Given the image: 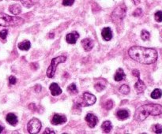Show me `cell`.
<instances>
[{
  "label": "cell",
  "mask_w": 162,
  "mask_h": 134,
  "mask_svg": "<svg viewBox=\"0 0 162 134\" xmlns=\"http://www.w3.org/2000/svg\"><path fill=\"white\" fill-rule=\"evenodd\" d=\"M128 55L133 60L145 65L154 63L157 61L158 55L153 48H143L139 46H134L130 48Z\"/></svg>",
  "instance_id": "obj_1"
},
{
  "label": "cell",
  "mask_w": 162,
  "mask_h": 134,
  "mask_svg": "<svg viewBox=\"0 0 162 134\" xmlns=\"http://www.w3.org/2000/svg\"><path fill=\"white\" fill-rule=\"evenodd\" d=\"M162 114V106L160 104H145L136 109L134 112V118L138 121H144L149 115L157 116Z\"/></svg>",
  "instance_id": "obj_2"
},
{
  "label": "cell",
  "mask_w": 162,
  "mask_h": 134,
  "mask_svg": "<svg viewBox=\"0 0 162 134\" xmlns=\"http://www.w3.org/2000/svg\"><path fill=\"white\" fill-rule=\"evenodd\" d=\"M25 22L24 19L19 17H11L4 13H0V26H18Z\"/></svg>",
  "instance_id": "obj_3"
},
{
  "label": "cell",
  "mask_w": 162,
  "mask_h": 134,
  "mask_svg": "<svg viewBox=\"0 0 162 134\" xmlns=\"http://www.w3.org/2000/svg\"><path fill=\"white\" fill-rule=\"evenodd\" d=\"M66 60V56L64 55H61V56H58V57H56V58H52V60L51 62V64H50V66L47 69V76L49 78H52L54 76H55V74H56V68H57V66H58L59 63H64L65 62Z\"/></svg>",
  "instance_id": "obj_4"
},
{
  "label": "cell",
  "mask_w": 162,
  "mask_h": 134,
  "mask_svg": "<svg viewBox=\"0 0 162 134\" xmlns=\"http://www.w3.org/2000/svg\"><path fill=\"white\" fill-rule=\"evenodd\" d=\"M126 13H127V7L124 5L119 6L116 8L114 11L112 12L111 18L115 22H117L123 19L124 17L126 16Z\"/></svg>",
  "instance_id": "obj_5"
},
{
  "label": "cell",
  "mask_w": 162,
  "mask_h": 134,
  "mask_svg": "<svg viewBox=\"0 0 162 134\" xmlns=\"http://www.w3.org/2000/svg\"><path fill=\"white\" fill-rule=\"evenodd\" d=\"M41 126H42V125H41V121L38 118H34L29 121L28 125H27V129H28V132L29 133L36 134L40 132Z\"/></svg>",
  "instance_id": "obj_6"
},
{
  "label": "cell",
  "mask_w": 162,
  "mask_h": 134,
  "mask_svg": "<svg viewBox=\"0 0 162 134\" xmlns=\"http://www.w3.org/2000/svg\"><path fill=\"white\" fill-rule=\"evenodd\" d=\"M96 101V96L89 92H85L82 96V104L83 106H91L93 105Z\"/></svg>",
  "instance_id": "obj_7"
},
{
  "label": "cell",
  "mask_w": 162,
  "mask_h": 134,
  "mask_svg": "<svg viewBox=\"0 0 162 134\" xmlns=\"http://www.w3.org/2000/svg\"><path fill=\"white\" fill-rule=\"evenodd\" d=\"M86 121L90 128H94L98 123V118L93 114H88L86 116Z\"/></svg>",
  "instance_id": "obj_8"
},
{
  "label": "cell",
  "mask_w": 162,
  "mask_h": 134,
  "mask_svg": "<svg viewBox=\"0 0 162 134\" xmlns=\"http://www.w3.org/2000/svg\"><path fill=\"white\" fill-rule=\"evenodd\" d=\"M79 38V34L76 31H73L71 33H68L66 36V42L70 44H74Z\"/></svg>",
  "instance_id": "obj_9"
},
{
  "label": "cell",
  "mask_w": 162,
  "mask_h": 134,
  "mask_svg": "<svg viewBox=\"0 0 162 134\" xmlns=\"http://www.w3.org/2000/svg\"><path fill=\"white\" fill-rule=\"evenodd\" d=\"M66 121V116H64L63 114H54L53 117H52V119H51V123L53 125H62L65 123Z\"/></svg>",
  "instance_id": "obj_10"
},
{
  "label": "cell",
  "mask_w": 162,
  "mask_h": 134,
  "mask_svg": "<svg viewBox=\"0 0 162 134\" xmlns=\"http://www.w3.org/2000/svg\"><path fill=\"white\" fill-rule=\"evenodd\" d=\"M81 45L86 51H90L93 48V41L91 39L86 38L81 40Z\"/></svg>",
  "instance_id": "obj_11"
},
{
  "label": "cell",
  "mask_w": 162,
  "mask_h": 134,
  "mask_svg": "<svg viewBox=\"0 0 162 134\" xmlns=\"http://www.w3.org/2000/svg\"><path fill=\"white\" fill-rule=\"evenodd\" d=\"M49 89H50V91H51V95L53 96H59V95L62 94V92H63L60 87L59 86L58 84L56 83L51 84V85L49 86Z\"/></svg>",
  "instance_id": "obj_12"
},
{
  "label": "cell",
  "mask_w": 162,
  "mask_h": 134,
  "mask_svg": "<svg viewBox=\"0 0 162 134\" xmlns=\"http://www.w3.org/2000/svg\"><path fill=\"white\" fill-rule=\"evenodd\" d=\"M101 35L102 38L104 39L105 41L111 40V38H112V32H111V28L109 27L103 28L101 32Z\"/></svg>",
  "instance_id": "obj_13"
},
{
  "label": "cell",
  "mask_w": 162,
  "mask_h": 134,
  "mask_svg": "<svg viewBox=\"0 0 162 134\" xmlns=\"http://www.w3.org/2000/svg\"><path fill=\"white\" fill-rule=\"evenodd\" d=\"M146 84H144V82L140 79V77L138 78V81L136 82V84H134V89L137 91L138 93H142V91H144L146 89Z\"/></svg>",
  "instance_id": "obj_14"
},
{
  "label": "cell",
  "mask_w": 162,
  "mask_h": 134,
  "mask_svg": "<svg viewBox=\"0 0 162 134\" xmlns=\"http://www.w3.org/2000/svg\"><path fill=\"white\" fill-rule=\"evenodd\" d=\"M6 121L8 123L11 125H13V126H15L16 125L18 124V118L13 113H9L6 115Z\"/></svg>",
  "instance_id": "obj_15"
},
{
  "label": "cell",
  "mask_w": 162,
  "mask_h": 134,
  "mask_svg": "<svg viewBox=\"0 0 162 134\" xmlns=\"http://www.w3.org/2000/svg\"><path fill=\"white\" fill-rule=\"evenodd\" d=\"M126 77V75L124 74L123 69L122 68H119L117 69V71L116 72V74H115L114 76V80L116 81H123L124 78Z\"/></svg>",
  "instance_id": "obj_16"
},
{
  "label": "cell",
  "mask_w": 162,
  "mask_h": 134,
  "mask_svg": "<svg viewBox=\"0 0 162 134\" xmlns=\"http://www.w3.org/2000/svg\"><path fill=\"white\" fill-rule=\"evenodd\" d=\"M9 10H10V13H13L14 15H18L21 12V7L18 4H14L9 7Z\"/></svg>",
  "instance_id": "obj_17"
},
{
  "label": "cell",
  "mask_w": 162,
  "mask_h": 134,
  "mask_svg": "<svg viewBox=\"0 0 162 134\" xmlns=\"http://www.w3.org/2000/svg\"><path fill=\"white\" fill-rule=\"evenodd\" d=\"M117 118L119 119V120H125L129 118V112L127 111V110H120L116 113Z\"/></svg>",
  "instance_id": "obj_18"
},
{
  "label": "cell",
  "mask_w": 162,
  "mask_h": 134,
  "mask_svg": "<svg viewBox=\"0 0 162 134\" xmlns=\"http://www.w3.org/2000/svg\"><path fill=\"white\" fill-rule=\"evenodd\" d=\"M18 48L21 51H29L31 47V43L29 40H25L18 43Z\"/></svg>",
  "instance_id": "obj_19"
},
{
  "label": "cell",
  "mask_w": 162,
  "mask_h": 134,
  "mask_svg": "<svg viewBox=\"0 0 162 134\" xmlns=\"http://www.w3.org/2000/svg\"><path fill=\"white\" fill-rule=\"evenodd\" d=\"M101 128L102 129L104 130V133H110L112 129V125H111V123L110 121H104L101 125Z\"/></svg>",
  "instance_id": "obj_20"
},
{
  "label": "cell",
  "mask_w": 162,
  "mask_h": 134,
  "mask_svg": "<svg viewBox=\"0 0 162 134\" xmlns=\"http://www.w3.org/2000/svg\"><path fill=\"white\" fill-rule=\"evenodd\" d=\"M161 96H162V91L159 89H154V90L153 91L152 93H151V98L154 99H160V98L161 97Z\"/></svg>",
  "instance_id": "obj_21"
},
{
  "label": "cell",
  "mask_w": 162,
  "mask_h": 134,
  "mask_svg": "<svg viewBox=\"0 0 162 134\" xmlns=\"http://www.w3.org/2000/svg\"><path fill=\"white\" fill-rule=\"evenodd\" d=\"M67 91H68L71 94H72V95H74V94L78 93V89H77L76 84L74 83L70 84L68 86V88H67Z\"/></svg>",
  "instance_id": "obj_22"
},
{
  "label": "cell",
  "mask_w": 162,
  "mask_h": 134,
  "mask_svg": "<svg viewBox=\"0 0 162 134\" xmlns=\"http://www.w3.org/2000/svg\"><path fill=\"white\" fill-rule=\"evenodd\" d=\"M141 38H142V40H148L150 38V33L146 30H142L141 32Z\"/></svg>",
  "instance_id": "obj_23"
},
{
  "label": "cell",
  "mask_w": 162,
  "mask_h": 134,
  "mask_svg": "<svg viewBox=\"0 0 162 134\" xmlns=\"http://www.w3.org/2000/svg\"><path fill=\"white\" fill-rule=\"evenodd\" d=\"M119 90L122 94H123V95H127V94L130 92V87L128 86V85L123 84V85H122V86L119 88Z\"/></svg>",
  "instance_id": "obj_24"
},
{
  "label": "cell",
  "mask_w": 162,
  "mask_h": 134,
  "mask_svg": "<svg viewBox=\"0 0 162 134\" xmlns=\"http://www.w3.org/2000/svg\"><path fill=\"white\" fill-rule=\"evenodd\" d=\"M94 88H95V89H96L97 91H101L105 89V84H102L101 82H98V83L95 84Z\"/></svg>",
  "instance_id": "obj_25"
},
{
  "label": "cell",
  "mask_w": 162,
  "mask_h": 134,
  "mask_svg": "<svg viewBox=\"0 0 162 134\" xmlns=\"http://www.w3.org/2000/svg\"><path fill=\"white\" fill-rule=\"evenodd\" d=\"M153 131L156 133H162V126L160 124H157L153 127Z\"/></svg>",
  "instance_id": "obj_26"
},
{
  "label": "cell",
  "mask_w": 162,
  "mask_h": 134,
  "mask_svg": "<svg viewBox=\"0 0 162 134\" xmlns=\"http://www.w3.org/2000/svg\"><path fill=\"white\" fill-rule=\"evenodd\" d=\"M154 18H155V20L157 21V22H161L162 21V11H157V13H155Z\"/></svg>",
  "instance_id": "obj_27"
},
{
  "label": "cell",
  "mask_w": 162,
  "mask_h": 134,
  "mask_svg": "<svg viewBox=\"0 0 162 134\" xmlns=\"http://www.w3.org/2000/svg\"><path fill=\"white\" fill-rule=\"evenodd\" d=\"M113 101L112 100H108V101L106 102V104H105V106H104V108L106 109V110H111L112 107H113Z\"/></svg>",
  "instance_id": "obj_28"
},
{
  "label": "cell",
  "mask_w": 162,
  "mask_h": 134,
  "mask_svg": "<svg viewBox=\"0 0 162 134\" xmlns=\"http://www.w3.org/2000/svg\"><path fill=\"white\" fill-rule=\"evenodd\" d=\"M8 35V31L4 29V30H2L0 32V38L2 40H6V37H7Z\"/></svg>",
  "instance_id": "obj_29"
},
{
  "label": "cell",
  "mask_w": 162,
  "mask_h": 134,
  "mask_svg": "<svg viewBox=\"0 0 162 134\" xmlns=\"http://www.w3.org/2000/svg\"><path fill=\"white\" fill-rule=\"evenodd\" d=\"M21 2L23 5L26 6V7H30L33 6V3L31 2V0H21Z\"/></svg>",
  "instance_id": "obj_30"
},
{
  "label": "cell",
  "mask_w": 162,
  "mask_h": 134,
  "mask_svg": "<svg viewBox=\"0 0 162 134\" xmlns=\"http://www.w3.org/2000/svg\"><path fill=\"white\" fill-rule=\"evenodd\" d=\"M74 3V0H64L63 1V5L65 6H71Z\"/></svg>",
  "instance_id": "obj_31"
},
{
  "label": "cell",
  "mask_w": 162,
  "mask_h": 134,
  "mask_svg": "<svg viewBox=\"0 0 162 134\" xmlns=\"http://www.w3.org/2000/svg\"><path fill=\"white\" fill-rule=\"evenodd\" d=\"M142 9L138 8V9H136V10H134V12L133 13V16H134V17H139V16L142 15Z\"/></svg>",
  "instance_id": "obj_32"
},
{
  "label": "cell",
  "mask_w": 162,
  "mask_h": 134,
  "mask_svg": "<svg viewBox=\"0 0 162 134\" xmlns=\"http://www.w3.org/2000/svg\"><path fill=\"white\" fill-rule=\"evenodd\" d=\"M9 82L11 85H13V84H15L16 82H17V79H16L15 77L14 76H10L9 77Z\"/></svg>",
  "instance_id": "obj_33"
},
{
  "label": "cell",
  "mask_w": 162,
  "mask_h": 134,
  "mask_svg": "<svg viewBox=\"0 0 162 134\" xmlns=\"http://www.w3.org/2000/svg\"><path fill=\"white\" fill-rule=\"evenodd\" d=\"M132 73H133V75L134 77H137L138 78L140 77V74H139V71L137 70V69H134V70L132 71Z\"/></svg>",
  "instance_id": "obj_34"
},
{
  "label": "cell",
  "mask_w": 162,
  "mask_h": 134,
  "mask_svg": "<svg viewBox=\"0 0 162 134\" xmlns=\"http://www.w3.org/2000/svg\"><path fill=\"white\" fill-rule=\"evenodd\" d=\"M44 134H47V133H55V132L51 131V129H48V128H47V129H45V131L44 132Z\"/></svg>",
  "instance_id": "obj_35"
},
{
  "label": "cell",
  "mask_w": 162,
  "mask_h": 134,
  "mask_svg": "<svg viewBox=\"0 0 162 134\" xmlns=\"http://www.w3.org/2000/svg\"><path fill=\"white\" fill-rule=\"evenodd\" d=\"M132 2L134 3V5H138L140 3V0H132Z\"/></svg>",
  "instance_id": "obj_36"
},
{
  "label": "cell",
  "mask_w": 162,
  "mask_h": 134,
  "mask_svg": "<svg viewBox=\"0 0 162 134\" xmlns=\"http://www.w3.org/2000/svg\"><path fill=\"white\" fill-rule=\"evenodd\" d=\"M3 129H4V128H3V126H2V125H0V133H2V132H3Z\"/></svg>",
  "instance_id": "obj_37"
},
{
  "label": "cell",
  "mask_w": 162,
  "mask_h": 134,
  "mask_svg": "<svg viewBox=\"0 0 162 134\" xmlns=\"http://www.w3.org/2000/svg\"><path fill=\"white\" fill-rule=\"evenodd\" d=\"M14 1H19V0H14Z\"/></svg>",
  "instance_id": "obj_38"
}]
</instances>
